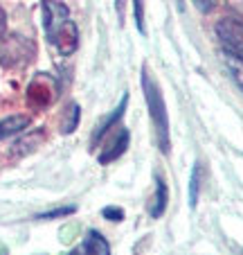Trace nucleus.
Returning a JSON list of instances; mask_svg holds the SVG:
<instances>
[{"mask_svg": "<svg viewBox=\"0 0 243 255\" xmlns=\"http://www.w3.org/2000/svg\"><path fill=\"white\" fill-rule=\"evenodd\" d=\"M223 63H225V68H228L230 77L234 79V84H237V86L241 88V93H243V61L241 59H237L234 54L225 52L223 54Z\"/></svg>", "mask_w": 243, "mask_h": 255, "instance_id": "nucleus-9", "label": "nucleus"}, {"mask_svg": "<svg viewBox=\"0 0 243 255\" xmlns=\"http://www.w3.org/2000/svg\"><path fill=\"white\" fill-rule=\"evenodd\" d=\"M225 5H228V9L237 16V20L243 23V0H225Z\"/></svg>", "mask_w": 243, "mask_h": 255, "instance_id": "nucleus-13", "label": "nucleus"}, {"mask_svg": "<svg viewBox=\"0 0 243 255\" xmlns=\"http://www.w3.org/2000/svg\"><path fill=\"white\" fill-rule=\"evenodd\" d=\"M126 147H129V131L122 129V131H119V133L113 138L110 147H106L104 154L99 156V163H101V165H108V163H113V160H117L119 156L126 151Z\"/></svg>", "mask_w": 243, "mask_h": 255, "instance_id": "nucleus-6", "label": "nucleus"}, {"mask_svg": "<svg viewBox=\"0 0 243 255\" xmlns=\"http://www.w3.org/2000/svg\"><path fill=\"white\" fill-rule=\"evenodd\" d=\"M119 5H122V0H117V9H119Z\"/></svg>", "mask_w": 243, "mask_h": 255, "instance_id": "nucleus-18", "label": "nucleus"}, {"mask_svg": "<svg viewBox=\"0 0 243 255\" xmlns=\"http://www.w3.org/2000/svg\"><path fill=\"white\" fill-rule=\"evenodd\" d=\"M135 2V20H138L140 32H144V23H142V0H133Z\"/></svg>", "mask_w": 243, "mask_h": 255, "instance_id": "nucleus-16", "label": "nucleus"}, {"mask_svg": "<svg viewBox=\"0 0 243 255\" xmlns=\"http://www.w3.org/2000/svg\"><path fill=\"white\" fill-rule=\"evenodd\" d=\"M66 255H110V246L97 231H90L86 235V240Z\"/></svg>", "mask_w": 243, "mask_h": 255, "instance_id": "nucleus-5", "label": "nucleus"}, {"mask_svg": "<svg viewBox=\"0 0 243 255\" xmlns=\"http://www.w3.org/2000/svg\"><path fill=\"white\" fill-rule=\"evenodd\" d=\"M167 208V185L160 176L156 178V197H153V206H151V217H160Z\"/></svg>", "mask_w": 243, "mask_h": 255, "instance_id": "nucleus-10", "label": "nucleus"}, {"mask_svg": "<svg viewBox=\"0 0 243 255\" xmlns=\"http://www.w3.org/2000/svg\"><path fill=\"white\" fill-rule=\"evenodd\" d=\"M194 5L198 7L203 14H207V11H212L214 9V5H216V0H194Z\"/></svg>", "mask_w": 243, "mask_h": 255, "instance_id": "nucleus-15", "label": "nucleus"}, {"mask_svg": "<svg viewBox=\"0 0 243 255\" xmlns=\"http://www.w3.org/2000/svg\"><path fill=\"white\" fill-rule=\"evenodd\" d=\"M101 215H104L106 219H110V222H122V219H124V210H122V208H113V206L104 208Z\"/></svg>", "mask_w": 243, "mask_h": 255, "instance_id": "nucleus-12", "label": "nucleus"}, {"mask_svg": "<svg viewBox=\"0 0 243 255\" xmlns=\"http://www.w3.org/2000/svg\"><path fill=\"white\" fill-rule=\"evenodd\" d=\"M5 23H7V16H5V11L0 9V36H2V32H5Z\"/></svg>", "mask_w": 243, "mask_h": 255, "instance_id": "nucleus-17", "label": "nucleus"}, {"mask_svg": "<svg viewBox=\"0 0 243 255\" xmlns=\"http://www.w3.org/2000/svg\"><path fill=\"white\" fill-rule=\"evenodd\" d=\"M59 97V86L54 82V77L38 72L36 77L29 82L27 86V102L34 109H48L50 104H54V100Z\"/></svg>", "mask_w": 243, "mask_h": 255, "instance_id": "nucleus-3", "label": "nucleus"}, {"mask_svg": "<svg viewBox=\"0 0 243 255\" xmlns=\"http://www.w3.org/2000/svg\"><path fill=\"white\" fill-rule=\"evenodd\" d=\"M126 102H129V97L124 95V100H122V104H119L117 109H115V113H113V116H108V118H106V120H104V125H101L99 129L95 131V135H92V144H97V142H99V140L104 138V135H106V133H108V131H110V127H113V125H117V122H119V118L124 116Z\"/></svg>", "mask_w": 243, "mask_h": 255, "instance_id": "nucleus-8", "label": "nucleus"}, {"mask_svg": "<svg viewBox=\"0 0 243 255\" xmlns=\"http://www.w3.org/2000/svg\"><path fill=\"white\" fill-rule=\"evenodd\" d=\"M216 36L221 39V45L225 52L234 54L243 61V23L237 18H223L216 25Z\"/></svg>", "mask_w": 243, "mask_h": 255, "instance_id": "nucleus-4", "label": "nucleus"}, {"mask_svg": "<svg viewBox=\"0 0 243 255\" xmlns=\"http://www.w3.org/2000/svg\"><path fill=\"white\" fill-rule=\"evenodd\" d=\"M75 212V208H59V210H52V212H45V215H41V219H52V217H68Z\"/></svg>", "mask_w": 243, "mask_h": 255, "instance_id": "nucleus-14", "label": "nucleus"}, {"mask_svg": "<svg viewBox=\"0 0 243 255\" xmlns=\"http://www.w3.org/2000/svg\"><path fill=\"white\" fill-rule=\"evenodd\" d=\"M32 125V118L29 116H9L0 120V140H7L11 135L25 131L27 127Z\"/></svg>", "mask_w": 243, "mask_h": 255, "instance_id": "nucleus-7", "label": "nucleus"}, {"mask_svg": "<svg viewBox=\"0 0 243 255\" xmlns=\"http://www.w3.org/2000/svg\"><path fill=\"white\" fill-rule=\"evenodd\" d=\"M198 176H200V167H194V172H191V188H189V203H191V208H194L196 201H198V185H200Z\"/></svg>", "mask_w": 243, "mask_h": 255, "instance_id": "nucleus-11", "label": "nucleus"}, {"mask_svg": "<svg viewBox=\"0 0 243 255\" xmlns=\"http://www.w3.org/2000/svg\"><path fill=\"white\" fill-rule=\"evenodd\" d=\"M142 88H144V97H147V106H149V116H151L153 129H156V138H158V147L162 154H169V116H167V106L162 100L160 86L153 82V77L149 75V70H142Z\"/></svg>", "mask_w": 243, "mask_h": 255, "instance_id": "nucleus-2", "label": "nucleus"}, {"mask_svg": "<svg viewBox=\"0 0 243 255\" xmlns=\"http://www.w3.org/2000/svg\"><path fill=\"white\" fill-rule=\"evenodd\" d=\"M43 27L50 45L59 54L70 57L79 45V29L61 0H43Z\"/></svg>", "mask_w": 243, "mask_h": 255, "instance_id": "nucleus-1", "label": "nucleus"}]
</instances>
